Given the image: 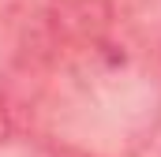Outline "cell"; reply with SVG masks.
<instances>
[{
	"label": "cell",
	"instance_id": "obj_1",
	"mask_svg": "<svg viewBox=\"0 0 161 157\" xmlns=\"http://www.w3.org/2000/svg\"><path fill=\"white\" fill-rule=\"evenodd\" d=\"M8 131H11V105H8V97L0 94V142L8 138Z\"/></svg>",
	"mask_w": 161,
	"mask_h": 157
}]
</instances>
